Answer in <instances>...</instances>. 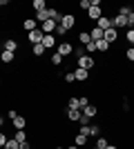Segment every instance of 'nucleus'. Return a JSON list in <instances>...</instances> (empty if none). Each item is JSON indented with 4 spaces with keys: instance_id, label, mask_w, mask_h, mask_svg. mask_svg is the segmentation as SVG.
Here are the masks:
<instances>
[{
    "instance_id": "1",
    "label": "nucleus",
    "mask_w": 134,
    "mask_h": 149,
    "mask_svg": "<svg viewBox=\"0 0 134 149\" xmlns=\"http://www.w3.org/2000/svg\"><path fill=\"white\" fill-rule=\"evenodd\" d=\"M76 67L87 69V71H89V69H94V67H96V60H94L92 56H87V54H85V56H81V58L76 60Z\"/></svg>"
},
{
    "instance_id": "2",
    "label": "nucleus",
    "mask_w": 134,
    "mask_h": 149,
    "mask_svg": "<svg viewBox=\"0 0 134 149\" xmlns=\"http://www.w3.org/2000/svg\"><path fill=\"white\" fill-rule=\"evenodd\" d=\"M58 25L63 27L65 31H69V29H74V25H76V16H74V13H65V16H63V20H60V22H58Z\"/></svg>"
},
{
    "instance_id": "3",
    "label": "nucleus",
    "mask_w": 134,
    "mask_h": 149,
    "mask_svg": "<svg viewBox=\"0 0 134 149\" xmlns=\"http://www.w3.org/2000/svg\"><path fill=\"white\" fill-rule=\"evenodd\" d=\"M43 31H40V27L38 29H34V31H29V33H27V40H29V47H32V45H40L43 42Z\"/></svg>"
},
{
    "instance_id": "4",
    "label": "nucleus",
    "mask_w": 134,
    "mask_h": 149,
    "mask_svg": "<svg viewBox=\"0 0 134 149\" xmlns=\"http://www.w3.org/2000/svg\"><path fill=\"white\" fill-rule=\"evenodd\" d=\"M112 27H114L116 31L125 29V27H128V18H125V16H121V13H116L114 18H112Z\"/></svg>"
},
{
    "instance_id": "5",
    "label": "nucleus",
    "mask_w": 134,
    "mask_h": 149,
    "mask_svg": "<svg viewBox=\"0 0 134 149\" xmlns=\"http://www.w3.org/2000/svg\"><path fill=\"white\" fill-rule=\"evenodd\" d=\"M40 45H43L45 49H54V47H58V40H56V36H54V33H45Z\"/></svg>"
},
{
    "instance_id": "6",
    "label": "nucleus",
    "mask_w": 134,
    "mask_h": 149,
    "mask_svg": "<svg viewBox=\"0 0 134 149\" xmlns=\"http://www.w3.org/2000/svg\"><path fill=\"white\" fill-rule=\"evenodd\" d=\"M2 51H11V54H16V51H18V40H16V38H7L5 42H2Z\"/></svg>"
},
{
    "instance_id": "7",
    "label": "nucleus",
    "mask_w": 134,
    "mask_h": 149,
    "mask_svg": "<svg viewBox=\"0 0 134 149\" xmlns=\"http://www.w3.org/2000/svg\"><path fill=\"white\" fill-rule=\"evenodd\" d=\"M58 54L63 58H69L72 54H74V47H72L69 42H58Z\"/></svg>"
},
{
    "instance_id": "8",
    "label": "nucleus",
    "mask_w": 134,
    "mask_h": 149,
    "mask_svg": "<svg viewBox=\"0 0 134 149\" xmlns=\"http://www.w3.org/2000/svg\"><path fill=\"white\" fill-rule=\"evenodd\" d=\"M94 27H98V29H103V31L112 29V18L103 13V18H98V20H96V25H94Z\"/></svg>"
},
{
    "instance_id": "9",
    "label": "nucleus",
    "mask_w": 134,
    "mask_h": 149,
    "mask_svg": "<svg viewBox=\"0 0 134 149\" xmlns=\"http://www.w3.org/2000/svg\"><path fill=\"white\" fill-rule=\"evenodd\" d=\"M87 18L89 20H98V18H103V7H89V11H87Z\"/></svg>"
},
{
    "instance_id": "10",
    "label": "nucleus",
    "mask_w": 134,
    "mask_h": 149,
    "mask_svg": "<svg viewBox=\"0 0 134 149\" xmlns=\"http://www.w3.org/2000/svg\"><path fill=\"white\" fill-rule=\"evenodd\" d=\"M103 40H107L109 45H112V42H116V40H119V31H116L114 27H112V29H107L105 33H103Z\"/></svg>"
},
{
    "instance_id": "11",
    "label": "nucleus",
    "mask_w": 134,
    "mask_h": 149,
    "mask_svg": "<svg viewBox=\"0 0 134 149\" xmlns=\"http://www.w3.org/2000/svg\"><path fill=\"white\" fill-rule=\"evenodd\" d=\"M56 27H58V22L47 20V22H43V25H40V31H43V33H54V31H56Z\"/></svg>"
},
{
    "instance_id": "12",
    "label": "nucleus",
    "mask_w": 134,
    "mask_h": 149,
    "mask_svg": "<svg viewBox=\"0 0 134 149\" xmlns=\"http://www.w3.org/2000/svg\"><path fill=\"white\" fill-rule=\"evenodd\" d=\"M11 125L16 127V129H25V127H27V118L22 116V113H18V116L11 120Z\"/></svg>"
},
{
    "instance_id": "13",
    "label": "nucleus",
    "mask_w": 134,
    "mask_h": 149,
    "mask_svg": "<svg viewBox=\"0 0 134 149\" xmlns=\"http://www.w3.org/2000/svg\"><path fill=\"white\" fill-rule=\"evenodd\" d=\"M74 76H76V80H81V82H87V78H89V71H87V69H81V67H76V69H74Z\"/></svg>"
},
{
    "instance_id": "14",
    "label": "nucleus",
    "mask_w": 134,
    "mask_h": 149,
    "mask_svg": "<svg viewBox=\"0 0 134 149\" xmlns=\"http://www.w3.org/2000/svg\"><path fill=\"white\" fill-rule=\"evenodd\" d=\"M83 116H87L89 120L96 118V116H98V107H96V105H87V107L83 109Z\"/></svg>"
},
{
    "instance_id": "15",
    "label": "nucleus",
    "mask_w": 134,
    "mask_h": 149,
    "mask_svg": "<svg viewBox=\"0 0 134 149\" xmlns=\"http://www.w3.org/2000/svg\"><path fill=\"white\" fill-rule=\"evenodd\" d=\"M38 22H36V18H27L25 22H22V29L27 31V33H29V31H34V29H38Z\"/></svg>"
},
{
    "instance_id": "16",
    "label": "nucleus",
    "mask_w": 134,
    "mask_h": 149,
    "mask_svg": "<svg viewBox=\"0 0 134 149\" xmlns=\"http://www.w3.org/2000/svg\"><path fill=\"white\" fill-rule=\"evenodd\" d=\"M81 116H83V111H81V109H67V120H72V123H78V120H81Z\"/></svg>"
},
{
    "instance_id": "17",
    "label": "nucleus",
    "mask_w": 134,
    "mask_h": 149,
    "mask_svg": "<svg viewBox=\"0 0 134 149\" xmlns=\"http://www.w3.org/2000/svg\"><path fill=\"white\" fill-rule=\"evenodd\" d=\"M47 20H51V18H49V7L36 13V22H40V25H43V22H47Z\"/></svg>"
},
{
    "instance_id": "18",
    "label": "nucleus",
    "mask_w": 134,
    "mask_h": 149,
    "mask_svg": "<svg viewBox=\"0 0 134 149\" xmlns=\"http://www.w3.org/2000/svg\"><path fill=\"white\" fill-rule=\"evenodd\" d=\"M0 60L5 62V65H11V62L16 60V56H13L11 51H0Z\"/></svg>"
},
{
    "instance_id": "19",
    "label": "nucleus",
    "mask_w": 134,
    "mask_h": 149,
    "mask_svg": "<svg viewBox=\"0 0 134 149\" xmlns=\"http://www.w3.org/2000/svg\"><path fill=\"white\" fill-rule=\"evenodd\" d=\"M103 33H105V31L103 29H98V27H92V31H89V36H92V40H103Z\"/></svg>"
},
{
    "instance_id": "20",
    "label": "nucleus",
    "mask_w": 134,
    "mask_h": 149,
    "mask_svg": "<svg viewBox=\"0 0 134 149\" xmlns=\"http://www.w3.org/2000/svg\"><path fill=\"white\" fill-rule=\"evenodd\" d=\"M74 145H76V147H83V145H87V136L78 131L76 136H74Z\"/></svg>"
},
{
    "instance_id": "21",
    "label": "nucleus",
    "mask_w": 134,
    "mask_h": 149,
    "mask_svg": "<svg viewBox=\"0 0 134 149\" xmlns=\"http://www.w3.org/2000/svg\"><path fill=\"white\" fill-rule=\"evenodd\" d=\"M45 51H47V49H45L43 45H32V54H34L36 58H43V56H45Z\"/></svg>"
},
{
    "instance_id": "22",
    "label": "nucleus",
    "mask_w": 134,
    "mask_h": 149,
    "mask_svg": "<svg viewBox=\"0 0 134 149\" xmlns=\"http://www.w3.org/2000/svg\"><path fill=\"white\" fill-rule=\"evenodd\" d=\"M32 9L38 13V11H43V9H47V2H45V0H34V2H32Z\"/></svg>"
},
{
    "instance_id": "23",
    "label": "nucleus",
    "mask_w": 134,
    "mask_h": 149,
    "mask_svg": "<svg viewBox=\"0 0 134 149\" xmlns=\"http://www.w3.org/2000/svg\"><path fill=\"white\" fill-rule=\"evenodd\" d=\"M78 40H81V45H89L92 42V36H89V31H81V33H78Z\"/></svg>"
},
{
    "instance_id": "24",
    "label": "nucleus",
    "mask_w": 134,
    "mask_h": 149,
    "mask_svg": "<svg viewBox=\"0 0 134 149\" xmlns=\"http://www.w3.org/2000/svg\"><path fill=\"white\" fill-rule=\"evenodd\" d=\"M49 60H51V65H54V67H60L65 58H63V56H60V54L56 51V54H51V58H49Z\"/></svg>"
},
{
    "instance_id": "25",
    "label": "nucleus",
    "mask_w": 134,
    "mask_h": 149,
    "mask_svg": "<svg viewBox=\"0 0 134 149\" xmlns=\"http://www.w3.org/2000/svg\"><path fill=\"white\" fill-rule=\"evenodd\" d=\"M96 51H109V42L107 40H96Z\"/></svg>"
},
{
    "instance_id": "26",
    "label": "nucleus",
    "mask_w": 134,
    "mask_h": 149,
    "mask_svg": "<svg viewBox=\"0 0 134 149\" xmlns=\"http://www.w3.org/2000/svg\"><path fill=\"white\" fill-rule=\"evenodd\" d=\"M13 138H16V140H18L20 145H22V143H27V131H25V129H18Z\"/></svg>"
},
{
    "instance_id": "27",
    "label": "nucleus",
    "mask_w": 134,
    "mask_h": 149,
    "mask_svg": "<svg viewBox=\"0 0 134 149\" xmlns=\"http://www.w3.org/2000/svg\"><path fill=\"white\" fill-rule=\"evenodd\" d=\"M119 13H121V16H125V18H128L130 13H134V11H132V5H121V7H119Z\"/></svg>"
},
{
    "instance_id": "28",
    "label": "nucleus",
    "mask_w": 134,
    "mask_h": 149,
    "mask_svg": "<svg viewBox=\"0 0 134 149\" xmlns=\"http://www.w3.org/2000/svg\"><path fill=\"white\" fill-rule=\"evenodd\" d=\"M5 149H20V143L16 140V138H9L7 145H5Z\"/></svg>"
},
{
    "instance_id": "29",
    "label": "nucleus",
    "mask_w": 134,
    "mask_h": 149,
    "mask_svg": "<svg viewBox=\"0 0 134 149\" xmlns=\"http://www.w3.org/2000/svg\"><path fill=\"white\" fill-rule=\"evenodd\" d=\"M63 80L67 82V85H72V82L76 80V76H74V71H67V74H63Z\"/></svg>"
},
{
    "instance_id": "30",
    "label": "nucleus",
    "mask_w": 134,
    "mask_h": 149,
    "mask_svg": "<svg viewBox=\"0 0 134 149\" xmlns=\"http://www.w3.org/2000/svg\"><path fill=\"white\" fill-rule=\"evenodd\" d=\"M87 105H89V98H87V96H81V98H78V109L83 111V109H85Z\"/></svg>"
},
{
    "instance_id": "31",
    "label": "nucleus",
    "mask_w": 134,
    "mask_h": 149,
    "mask_svg": "<svg viewBox=\"0 0 134 149\" xmlns=\"http://www.w3.org/2000/svg\"><path fill=\"white\" fill-rule=\"evenodd\" d=\"M98 134H101V127H98V125H89V138L98 136Z\"/></svg>"
},
{
    "instance_id": "32",
    "label": "nucleus",
    "mask_w": 134,
    "mask_h": 149,
    "mask_svg": "<svg viewBox=\"0 0 134 149\" xmlns=\"http://www.w3.org/2000/svg\"><path fill=\"white\" fill-rule=\"evenodd\" d=\"M125 40L134 47V29H128V31H125Z\"/></svg>"
},
{
    "instance_id": "33",
    "label": "nucleus",
    "mask_w": 134,
    "mask_h": 149,
    "mask_svg": "<svg viewBox=\"0 0 134 149\" xmlns=\"http://www.w3.org/2000/svg\"><path fill=\"white\" fill-rule=\"evenodd\" d=\"M107 145H109L107 138H98V140H96V147H98V149H105Z\"/></svg>"
},
{
    "instance_id": "34",
    "label": "nucleus",
    "mask_w": 134,
    "mask_h": 149,
    "mask_svg": "<svg viewBox=\"0 0 134 149\" xmlns=\"http://www.w3.org/2000/svg\"><path fill=\"white\" fill-rule=\"evenodd\" d=\"M7 140H9V136H7L5 131H0V149H5V145H7Z\"/></svg>"
},
{
    "instance_id": "35",
    "label": "nucleus",
    "mask_w": 134,
    "mask_h": 149,
    "mask_svg": "<svg viewBox=\"0 0 134 149\" xmlns=\"http://www.w3.org/2000/svg\"><path fill=\"white\" fill-rule=\"evenodd\" d=\"M125 58H128L130 62H134V47H128V49H125Z\"/></svg>"
},
{
    "instance_id": "36",
    "label": "nucleus",
    "mask_w": 134,
    "mask_h": 149,
    "mask_svg": "<svg viewBox=\"0 0 134 149\" xmlns=\"http://www.w3.org/2000/svg\"><path fill=\"white\" fill-rule=\"evenodd\" d=\"M85 51H87V56H89V54H94V51H96V42H94V40H92V42H89V45H85Z\"/></svg>"
},
{
    "instance_id": "37",
    "label": "nucleus",
    "mask_w": 134,
    "mask_h": 149,
    "mask_svg": "<svg viewBox=\"0 0 134 149\" xmlns=\"http://www.w3.org/2000/svg\"><path fill=\"white\" fill-rule=\"evenodd\" d=\"M74 56H76V58L85 56V47H83V45H81V47H76V49H74Z\"/></svg>"
},
{
    "instance_id": "38",
    "label": "nucleus",
    "mask_w": 134,
    "mask_h": 149,
    "mask_svg": "<svg viewBox=\"0 0 134 149\" xmlns=\"http://www.w3.org/2000/svg\"><path fill=\"white\" fill-rule=\"evenodd\" d=\"M78 7H81V9H83V11H89V0H81V2H78Z\"/></svg>"
},
{
    "instance_id": "39",
    "label": "nucleus",
    "mask_w": 134,
    "mask_h": 149,
    "mask_svg": "<svg viewBox=\"0 0 134 149\" xmlns=\"http://www.w3.org/2000/svg\"><path fill=\"white\" fill-rule=\"evenodd\" d=\"M65 33H67V31H65L60 25H58V27H56V31H54V36H65Z\"/></svg>"
},
{
    "instance_id": "40",
    "label": "nucleus",
    "mask_w": 134,
    "mask_h": 149,
    "mask_svg": "<svg viewBox=\"0 0 134 149\" xmlns=\"http://www.w3.org/2000/svg\"><path fill=\"white\" fill-rule=\"evenodd\" d=\"M16 116H18V111H16V109H9V111H7V118H9V120H13Z\"/></svg>"
},
{
    "instance_id": "41",
    "label": "nucleus",
    "mask_w": 134,
    "mask_h": 149,
    "mask_svg": "<svg viewBox=\"0 0 134 149\" xmlns=\"http://www.w3.org/2000/svg\"><path fill=\"white\" fill-rule=\"evenodd\" d=\"M105 149H121V147H116V145H107Z\"/></svg>"
},
{
    "instance_id": "42",
    "label": "nucleus",
    "mask_w": 134,
    "mask_h": 149,
    "mask_svg": "<svg viewBox=\"0 0 134 149\" xmlns=\"http://www.w3.org/2000/svg\"><path fill=\"white\" fill-rule=\"evenodd\" d=\"M5 5H9V0H0V7H5Z\"/></svg>"
},
{
    "instance_id": "43",
    "label": "nucleus",
    "mask_w": 134,
    "mask_h": 149,
    "mask_svg": "<svg viewBox=\"0 0 134 149\" xmlns=\"http://www.w3.org/2000/svg\"><path fill=\"white\" fill-rule=\"evenodd\" d=\"M67 149H81V147H76V145H72V147H67Z\"/></svg>"
},
{
    "instance_id": "44",
    "label": "nucleus",
    "mask_w": 134,
    "mask_h": 149,
    "mask_svg": "<svg viewBox=\"0 0 134 149\" xmlns=\"http://www.w3.org/2000/svg\"><path fill=\"white\" fill-rule=\"evenodd\" d=\"M0 87H2V78H0Z\"/></svg>"
},
{
    "instance_id": "45",
    "label": "nucleus",
    "mask_w": 134,
    "mask_h": 149,
    "mask_svg": "<svg viewBox=\"0 0 134 149\" xmlns=\"http://www.w3.org/2000/svg\"><path fill=\"white\" fill-rule=\"evenodd\" d=\"M56 149H65V147H56Z\"/></svg>"
},
{
    "instance_id": "46",
    "label": "nucleus",
    "mask_w": 134,
    "mask_h": 149,
    "mask_svg": "<svg viewBox=\"0 0 134 149\" xmlns=\"http://www.w3.org/2000/svg\"><path fill=\"white\" fill-rule=\"evenodd\" d=\"M94 149H98V147H94Z\"/></svg>"
}]
</instances>
